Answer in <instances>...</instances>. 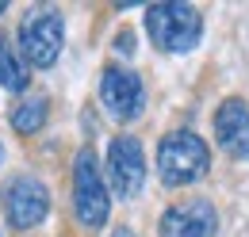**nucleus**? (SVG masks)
Instances as JSON below:
<instances>
[{
	"instance_id": "1",
	"label": "nucleus",
	"mask_w": 249,
	"mask_h": 237,
	"mask_svg": "<svg viewBox=\"0 0 249 237\" xmlns=\"http://www.w3.org/2000/svg\"><path fill=\"white\" fill-rule=\"evenodd\" d=\"M146 31H150L157 50L188 54L203 38V16H199L196 4H184V0H177V4H150L146 8Z\"/></svg>"
},
{
	"instance_id": "2",
	"label": "nucleus",
	"mask_w": 249,
	"mask_h": 237,
	"mask_svg": "<svg viewBox=\"0 0 249 237\" xmlns=\"http://www.w3.org/2000/svg\"><path fill=\"white\" fill-rule=\"evenodd\" d=\"M211 169V149L192 130H173L157 146V176L165 187H184Z\"/></svg>"
},
{
	"instance_id": "3",
	"label": "nucleus",
	"mask_w": 249,
	"mask_h": 237,
	"mask_svg": "<svg viewBox=\"0 0 249 237\" xmlns=\"http://www.w3.org/2000/svg\"><path fill=\"white\" fill-rule=\"evenodd\" d=\"M73 210L89 230H100L111 214V195H107V184L100 176V161L92 149H81L73 161Z\"/></svg>"
},
{
	"instance_id": "4",
	"label": "nucleus",
	"mask_w": 249,
	"mask_h": 237,
	"mask_svg": "<svg viewBox=\"0 0 249 237\" xmlns=\"http://www.w3.org/2000/svg\"><path fill=\"white\" fill-rule=\"evenodd\" d=\"M62 42H65V23L54 8H35L19 27V50L35 69H50L62 54Z\"/></svg>"
},
{
	"instance_id": "5",
	"label": "nucleus",
	"mask_w": 249,
	"mask_h": 237,
	"mask_svg": "<svg viewBox=\"0 0 249 237\" xmlns=\"http://www.w3.org/2000/svg\"><path fill=\"white\" fill-rule=\"evenodd\" d=\"M4 214L16 230H35L50 214V191L31 172H19L4 184Z\"/></svg>"
},
{
	"instance_id": "6",
	"label": "nucleus",
	"mask_w": 249,
	"mask_h": 237,
	"mask_svg": "<svg viewBox=\"0 0 249 237\" xmlns=\"http://www.w3.org/2000/svg\"><path fill=\"white\" fill-rule=\"evenodd\" d=\"M100 100L107 107V115L119 122H134L146 107V85L134 69L126 65H107L100 77Z\"/></svg>"
},
{
	"instance_id": "7",
	"label": "nucleus",
	"mask_w": 249,
	"mask_h": 237,
	"mask_svg": "<svg viewBox=\"0 0 249 237\" xmlns=\"http://www.w3.org/2000/svg\"><path fill=\"white\" fill-rule=\"evenodd\" d=\"M107 176H111L115 195H123V199H134L146 187V149H142L138 138H130V134L111 138V146H107Z\"/></svg>"
},
{
	"instance_id": "8",
	"label": "nucleus",
	"mask_w": 249,
	"mask_h": 237,
	"mask_svg": "<svg viewBox=\"0 0 249 237\" xmlns=\"http://www.w3.org/2000/svg\"><path fill=\"white\" fill-rule=\"evenodd\" d=\"M218 214L207 199H188L161 214V237H215Z\"/></svg>"
},
{
	"instance_id": "9",
	"label": "nucleus",
	"mask_w": 249,
	"mask_h": 237,
	"mask_svg": "<svg viewBox=\"0 0 249 237\" xmlns=\"http://www.w3.org/2000/svg\"><path fill=\"white\" fill-rule=\"evenodd\" d=\"M215 138L234 161H249V103L246 100H222L215 111Z\"/></svg>"
},
{
	"instance_id": "10",
	"label": "nucleus",
	"mask_w": 249,
	"mask_h": 237,
	"mask_svg": "<svg viewBox=\"0 0 249 237\" xmlns=\"http://www.w3.org/2000/svg\"><path fill=\"white\" fill-rule=\"evenodd\" d=\"M27 81H31V73H27L23 58L16 54V46H12L8 38H0V85L8 92H23Z\"/></svg>"
},
{
	"instance_id": "11",
	"label": "nucleus",
	"mask_w": 249,
	"mask_h": 237,
	"mask_svg": "<svg viewBox=\"0 0 249 237\" xmlns=\"http://www.w3.org/2000/svg\"><path fill=\"white\" fill-rule=\"evenodd\" d=\"M46 111H50L46 96H27V100H19V107L12 111V126H16L19 134H35V130H42Z\"/></svg>"
},
{
	"instance_id": "12",
	"label": "nucleus",
	"mask_w": 249,
	"mask_h": 237,
	"mask_svg": "<svg viewBox=\"0 0 249 237\" xmlns=\"http://www.w3.org/2000/svg\"><path fill=\"white\" fill-rule=\"evenodd\" d=\"M115 46H119V50H123V54H130V50H134V34H130V31H123V34H119V42H115Z\"/></svg>"
},
{
	"instance_id": "13",
	"label": "nucleus",
	"mask_w": 249,
	"mask_h": 237,
	"mask_svg": "<svg viewBox=\"0 0 249 237\" xmlns=\"http://www.w3.org/2000/svg\"><path fill=\"white\" fill-rule=\"evenodd\" d=\"M111 237H134V234H130V230H115Z\"/></svg>"
},
{
	"instance_id": "14",
	"label": "nucleus",
	"mask_w": 249,
	"mask_h": 237,
	"mask_svg": "<svg viewBox=\"0 0 249 237\" xmlns=\"http://www.w3.org/2000/svg\"><path fill=\"white\" fill-rule=\"evenodd\" d=\"M4 8H8V4H4V0H0V12H4Z\"/></svg>"
},
{
	"instance_id": "15",
	"label": "nucleus",
	"mask_w": 249,
	"mask_h": 237,
	"mask_svg": "<svg viewBox=\"0 0 249 237\" xmlns=\"http://www.w3.org/2000/svg\"><path fill=\"white\" fill-rule=\"evenodd\" d=\"M0 161H4V146H0Z\"/></svg>"
}]
</instances>
